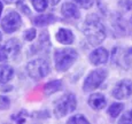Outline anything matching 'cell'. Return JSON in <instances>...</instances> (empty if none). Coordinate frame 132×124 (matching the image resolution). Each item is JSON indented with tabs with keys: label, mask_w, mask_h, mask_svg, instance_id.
<instances>
[{
	"label": "cell",
	"mask_w": 132,
	"mask_h": 124,
	"mask_svg": "<svg viewBox=\"0 0 132 124\" xmlns=\"http://www.w3.org/2000/svg\"><path fill=\"white\" fill-rule=\"evenodd\" d=\"M37 12H44L47 8V0H31Z\"/></svg>",
	"instance_id": "cell-17"
},
{
	"label": "cell",
	"mask_w": 132,
	"mask_h": 124,
	"mask_svg": "<svg viewBox=\"0 0 132 124\" xmlns=\"http://www.w3.org/2000/svg\"><path fill=\"white\" fill-rule=\"evenodd\" d=\"M28 75L34 79H42L50 72V64L45 59L32 60L27 64Z\"/></svg>",
	"instance_id": "cell-5"
},
{
	"label": "cell",
	"mask_w": 132,
	"mask_h": 124,
	"mask_svg": "<svg viewBox=\"0 0 132 124\" xmlns=\"http://www.w3.org/2000/svg\"><path fill=\"white\" fill-rule=\"evenodd\" d=\"M76 2V5L80 6L82 8H85V9H88L93 6L94 4V0H73Z\"/></svg>",
	"instance_id": "cell-20"
},
{
	"label": "cell",
	"mask_w": 132,
	"mask_h": 124,
	"mask_svg": "<svg viewBox=\"0 0 132 124\" xmlns=\"http://www.w3.org/2000/svg\"><path fill=\"white\" fill-rule=\"evenodd\" d=\"M62 90V82L59 80H52V82L47 83L46 85L44 86V92L46 95H51L53 93L57 92V91Z\"/></svg>",
	"instance_id": "cell-15"
},
{
	"label": "cell",
	"mask_w": 132,
	"mask_h": 124,
	"mask_svg": "<svg viewBox=\"0 0 132 124\" xmlns=\"http://www.w3.org/2000/svg\"><path fill=\"white\" fill-rule=\"evenodd\" d=\"M111 94H113V97L115 98V99H118V100L128 99L132 94V82L130 79L120 80V82L115 85Z\"/></svg>",
	"instance_id": "cell-8"
},
{
	"label": "cell",
	"mask_w": 132,
	"mask_h": 124,
	"mask_svg": "<svg viewBox=\"0 0 132 124\" xmlns=\"http://www.w3.org/2000/svg\"><path fill=\"white\" fill-rule=\"evenodd\" d=\"M83 34L93 46L100 45L106 39V29L96 15H91L86 19L83 27Z\"/></svg>",
	"instance_id": "cell-1"
},
{
	"label": "cell",
	"mask_w": 132,
	"mask_h": 124,
	"mask_svg": "<svg viewBox=\"0 0 132 124\" xmlns=\"http://www.w3.org/2000/svg\"><path fill=\"white\" fill-rule=\"evenodd\" d=\"M123 61L125 63L126 68H131L132 67V46L130 48H128L125 53L123 55Z\"/></svg>",
	"instance_id": "cell-18"
},
{
	"label": "cell",
	"mask_w": 132,
	"mask_h": 124,
	"mask_svg": "<svg viewBox=\"0 0 132 124\" xmlns=\"http://www.w3.org/2000/svg\"><path fill=\"white\" fill-rule=\"evenodd\" d=\"M77 107V100L76 97L72 93H67V94L62 95L54 102V115L57 118L64 117V116L69 115L72 113Z\"/></svg>",
	"instance_id": "cell-3"
},
{
	"label": "cell",
	"mask_w": 132,
	"mask_h": 124,
	"mask_svg": "<svg viewBox=\"0 0 132 124\" xmlns=\"http://www.w3.org/2000/svg\"><path fill=\"white\" fill-rule=\"evenodd\" d=\"M108 51L103 47H99V48L94 49L90 54V62L94 65H101L105 64L108 61Z\"/></svg>",
	"instance_id": "cell-9"
},
{
	"label": "cell",
	"mask_w": 132,
	"mask_h": 124,
	"mask_svg": "<svg viewBox=\"0 0 132 124\" xmlns=\"http://www.w3.org/2000/svg\"><path fill=\"white\" fill-rule=\"evenodd\" d=\"M61 13L67 19H79V16H80L79 9L77 8L76 5L71 4V2L63 4L62 7H61Z\"/></svg>",
	"instance_id": "cell-11"
},
{
	"label": "cell",
	"mask_w": 132,
	"mask_h": 124,
	"mask_svg": "<svg viewBox=\"0 0 132 124\" xmlns=\"http://www.w3.org/2000/svg\"><path fill=\"white\" fill-rule=\"evenodd\" d=\"M1 39H2V35H1V32H0V42H1Z\"/></svg>",
	"instance_id": "cell-28"
},
{
	"label": "cell",
	"mask_w": 132,
	"mask_h": 124,
	"mask_svg": "<svg viewBox=\"0 0 132 124\" xmlns=\"http://www.w3.org/2000/svg\"><path fill=\"white\" fill-rule=\"evenodd\" d=\"M120 123H132V110H129L124 114L118 121Z\"/></svg>",
	"instance_id": "cell-23"
},
{
	"label": "cell",
	"mask_w": 132,
	"mask_h": 124,
	"mask_svg": "<svg viewBox=\"0 0 132 124\" xmlns=\"http://www.w3.org/2000/svg\"><path fill=\"white\" fill-rule=\"evenodd\" d=\"M37 36V32H36V29H34V28H31V29L27 30V31L24 32V39L28 40V42H31V40H34L35 38Z\"/></svg>",
	"instance_id": "cell-21"
},
{
	"label": "cell",
	"mask_w": 132,
	"mask_h": 124,
	"mask_svg": "<svg viewBox=\"0 0 132 124\" xmlns=\"http://www.w3.org/2000/svg\"><path fill=\"white\" fill-rule=\"evenodd\" d=\"M108 76L107 69H95L91 71L85 78L84 84H83V90L85 92H91L98 88L106 80Z\"/></svg>",
	"instance_id": "cell-4"
},
{
	"label": "cell",
	"mask_w": 132,
	"mask_h": 124,
	"mask_svg": "<svg viewBox=\"0 0 132 124\" xmlns=\"http://www.w3.org/2000/svg\"><path fill=\"white\" fill-rule=\"evenodd\" d=\"M55 37H56L57 42L63 45H70L73 43V34L69 29L61 28V29H59V31H57Z\"/></svg>",
	"instance_id": "cell-12"
},
{
	"label": "cell",
	"mask_w": 132,
	"mask_h": 124,
	"mask_svg": "<svg viewBox=\"0 0 132 124\" xmlns=\"http://www.w3.org/2000/svg\"><path fill=\"white\" fill-rule=\"evenodd\" d=\"M14 69L8 64H0V83H8L13 78Z\"/></svg>",
	"instance_id": "cell-13"
},
{
	"label": "cell",
	"mask_w": 132,
	"mask_h": 124,
	"mask_svg": "<svg viewBox=\"0 0 132 124\" xmlns=\"http://www.w3.org/2000/svg\"><path fill=\"white\" fill-rule=\"evenodd\" d=\"M123 108H124V105H123V103H118V102L113 103V105H111L110 107L108 108V114H109V116H110V117H113V118L117 117V116L122 113Z\"/></svg>",
	"instance_id": "cell-16"
},
{
	"label": "cell",
	"mask_w": 132,
	"mask_h": 124,
	"mask_svg": "<svg viewBox=\"0 0 132 124\" xmlns=\"http://www.w3.org/2000/svg\"><path fill=\"white\" fill-rule=\"evenodd\" d=\"M54 21H56V19H55V16L52 14L39 15V16H37L34 19V23L36 25H38V27H45V25L53 23Z\"/></svg>",
	"instance_id": "cell-14"
},
{
	"label": "cell",
	"mask_w": 132,
	"mask_h": 124,
	"mask_svg": "<svg viewBox=\"0 0 132 124\" xmlns=\"http://www.w3.org/2000/svg\"><path fill=\"white\" fill-rule=\"evenodd\" d=\"M1 12H2V4L0 1V16H1Z\"/></svg>",
	"instance_id": "cell-27"
},
{
	"label": "cell",
	"mask_w": 132,
	"mask_h": 124,
	"mask_svg": "<svg viewBox=\"0 0 132 124\" xmlns=\"http://www.w3.org/2000/svg\"><path fill=\"white\" fill-rule=\"evenodd\" d=\"M6 4H19V2H21L22 0H4Z\"/></svg>",
	"instance_id": "cell-25"
},
{
	"label": "cell",
	"mask_w": 132,
	"mask_h": 124,
	"mask_svg": "<svg viewBox=\"0 0 132 124\" xmlns=\"http://www.w3.org/2000/svg\"><path fill=\"white\" fill-rule=\"evenodd\" d=\"M50 1H51V4H52L53 6H55V5H57V4H59V2L61 1V0H50Z\"/></svg>",
	"instance_id": "cell-26"
},
{
	"label": "cell",
	"mask_w": 132,
	"mask_h": 124,
	"mask_svg": "<svg viewBox=\"0 0 132 124\" xmlns=\"http://www.w3.org/2000/svg\"><path fill=\"white\" fill-rule=\"evenodd\" d=\"M87 102H88V106H90L92 109L101 110V109H103L106 106V98H105V95L101 94V93H93V94L90 95Z\"/></svg>",
	"instance_id": "cell-10"
},
{
	"label": "cell",
	"mask_w": 132,
	"mask_h": 124,
	"mask_svg": "<svg viewBox=\"0 0 132 124\" xmlns=\"http://www.w3.org/2000/svg\"><path fill=\"white\" fill-rule=\"evenodd\" d=\"M23 116H28L27 113H25V115H21V113H20V114H16V115L12 116L11 118H12L13 121H15V122H17V123H22V122H25V118L23 117Z\"/></svg>",
	"instance_id": "cell-24"
},
{
	"label": "cell",
	"mask_w": 132,
	"mask_h": 124,
	"mask_svg": "<svg viewBox=\"0 0 132 124\" xmlns=\"http://www.w3.org/2000/svg\"><path fill=\"white\" fill-rule=\"evenodd\" d=\"M78 54L72 48H62L57 49L54 53L55 68L57 71H65L76 62Z\"/></svg>",
	"instance_id": "cell-2"
},
{
	"label": "cell",
	"mask_w": 132,
	"mask_h": 124,
	"mask_svg": "<svg viewBox=\"0 0 132 124\" xmlns=\"http://www.w3.org/2000/svg\"><path fill=\"white\" fill-rule=\"evenodd\" d=\"M9 105H11V101L7 97H1L0 95V110H5L8 109Z\"/></svg>",
	"instance_id": "cell-22"
},
{
	"label": "cell",
	"mask_w": 132,
	"mask_h": 124,
	"mask_svg": "<svg viewBox=\"0 0 132 124\" xmlns=\"http://www.w3.org/2000/svg\"><path fill=\"white\" fill-rule=\"evenodd\" d=\"M20 53V43L17 39L13 38L5 43L4 45H0V61L5 62L9 59H14Z\"/></svg>",
	"instance_id": "cell-6"
},
{
	"label": "cell",
	"mask_w": 132,
	"mask_h": 124,
	"mask_svg": "<svg viewBox=\"0 0 132 124\" xmlns=\"http://www.w3.org/2000/svg\"><path fill=\"white\" fill-rule=\"evenodd\" d=\"M68 123H88V120L86 117H84L82 114H78V115L70 117L68 120Z\"/></svg>",
	"instance_id": "cell-19"
},
{
	"label": "cell",
	"mask_w": 132,
	"mask_h": 124,
	"mask_svg": "<svg viewBox=\"0 0 132 124\" xmlns=\"http://www.w3.org/2000/svg\"><path fill=\"white\" fill-rule=\"evenodd\" d=\"M22 20L16 12H9L1 21V28L6 34H13L21 27Z\"/></svg>",
	"instance_id": "cell-7"
},
{
	"label": "cell",
	"mask_w": 132,
	"mask_h": 124,
	"mask_svg": "<svg viewBox=\"0 0 132 124\" xmlns=\"http://www.w3.org/2000/svg\"><path fill=\"white\" fill-rule=\"evenodd\" d=\"M131 23H132V16H131Z\"/></svg>",
	"instance_id": "cell-29"
}]
</instances>
